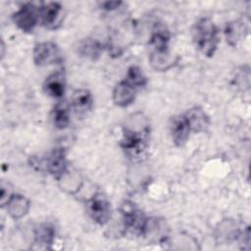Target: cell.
Masks as SVG:
<instances>
[{"instance_id": "cell-9", "label": "cell", "mask_w": 251, "mask_h": 251, "mask_svg": "<svg viewBox=\"0 0 251 251\" xmlns=\"http://www.w3.org/2000/svg\"><path fill=\"white\" fill-rule=\"evenodd\" d=\"M62 5L58 2H49L39 8L42 25L49 29H56L62 22Z\"/></svg>"}, {"instance_id": "cell-3", "label": "cell", "mask_w": 251, "mask_h": 251, "mask_svg": "<svg viewBox=\"0 0 251 251\" xmlns=\"http://www.w3.org/2000/svg\"><path fill=\"white\" fill-rule=\"evenodd\" d=\"M148 134L149 128L147 126L142 128L126 126L123 133L121 146L130 157H138L146 148Z\"/></svg>"}, {"instance_id": "cell-18", "label": "cell", "mask_w": 251, "mask_h": 251, "mask_svg": "<svg viewBox=\"0 0 251 251\" xmlns=\"http://www.w3.org/2000/svg\"><path fill=\"white\" fill-rule=\"evenodd\" d=\"M34 237H35V243L40 244L47 248L54 241L55 228L52 225L48 223L41 224L35 228Z\"/></svg>"}, {"instance_id": "cell-7", "label": "cell", "mask_w": 251, "mask_h": 251, "mask_svg": "<svg viewBox=\"0 0 251 251\" xmlns=\"http://www.w3.org/2000/svg\"><path fill=\"white\" fill-rule=\"evenodd\" d=\"M170 132L172 140L176 146L181 147L186 143L191 129L185 115H176L172 117L170 121Z\"/></svg>"}, {"instance_id": "cell-4", "label": "cell", "mask_w": 251, "mask_h": 251, "mask_svg": "<svg viewBox=\"0 0 251 251\" xmlns=\"http://www.w3.org/2000/svg\"><path fill=\"white\" fill-rule=\"evenodd\" d=\"M86 211L90 218L100 226L107 224L112 214L110 202L102 193H96L87 200Z\"/></svg>"}, {"instance_id": "cell-1", "label": "cell", "mask_w": 251, "mask_h": 251, "mask_svg": "<svg viewBox=\"0 0 251 251\" xmlns=\"http://www.w3.org/2000/svg\"><path fill=\"white\" fill-rule=\"evenodd\" d=\"M192 38L198 50L207 57L215 54L220 41L218 28L210 18H201L193 25Z\"/></svg>"}, {"instance_id": "cell-15", "label": "cell", "mask_w": 251, "mask_h": 251, "mask_svg": "<svg viewBox=\"0 0 251 251\" xmlns=\"http://www.w3.org/2000/svg\"><path fill=\"white\" fill-rule=\"evenodd\" d=\"M29 207V201L21 194H13L6 203V208L9 215L16 220L21 219L26 215Z\"/></svg>"}, {"instance_id": "cell-16", "label": "cell", "mask_w": 251, "mask_h": 251, "mask_svg": "<svg viewBox=\"0 0 251 251\" xmlns=\"http://www.w3.org/2000/svg\"><path fill=\"white\" fill-rule=\"evenodd\" d=\"M77 53L84 58L90 60H96L99 58L102 52V45L99 41L93 38H83L81 39L76 47Z\"/></svg>"}, {"instance_id": "cell-12", "label": "cell", "mask_w": 251, "mask_h": 251, "mask_svg": "<svg viewBox=\"0 0 251 251\" xmlns=\"http://www.w3.org/2000/svg\"><path fill=\"white\" fill-rule=\"evenodd\" d=\"M45 93L53 98H61L66 90V78L62 72H56L48 75L43 83Z\"/></svg>"}, {"instance_id": "cell-2", "label": "cell", "mask_w": 251, "mask_h": 251, "mask_svg": "<svg viewBox=\"0 0 251 251\" xmlns=\"http://www.w3.org/2000/svg\"><path fill=\"white\" fill-rule=\"evenodd\" d=\"M121 213L123 216L124 228L126 232L133 235H144L146 232L148 219L143 212L132 202H125L122 205Z\"/></svg>"}, {"instance_id": "cell-6", "label": "cell", "mask_w": 251, "mask_h": 251, "mask_svg": "<svg viewBox=\"0 0 251 251\" xmlns=\"http://www.w3.org/2000/svg\"><path fill=\"white\" fill-rule=\"evenodd\" d=\"M61 60L60 49L54 42H39L33 49V62L36 66L44 67L56 64Z\"/></svg>"}, {"instance_id": "cell-13", "label": "cell", "mask_w": 251, "mask_h": 251, "mask_svg": "<svg viewBox=\"0 0 251 251\" xmlns=\"http://www.w3.org/2000/svg\"><path fill=\"white\" fill-rule=\"evenodd\" d=\"M72 106L75 113L79 116L87 114L93 106V97L87 89H76L72 96Z\"/></svg>"}, {"instance_id": "cell-21", "label": "cell", "mask_w": 251, "mask_h": 251, "mask_svg": "<svg viewBox=\"0 0 251 251\" xmlns=\"http://www.w3.org/2000/svg\"><path fill=\"white\" fill-rule=\"evenodd\" d=\"M123 3L121 1H107V2H103L101 3V8L103 10H107V11H112L115 10L117 8H119Z\"/></svg>"}, {"instance_id": "cell-20", "label": "cell", "mask_w": 251, "mask_h": 251, "mask_svg": "<svg viewBox=\"0 0 251 251\" xmlns=\"http://www.w3.org/2000/svg\"><path fill=\"white\" fill-rule=\"evenodd\" d=\"M125 79L132 86H134L136 89L144 86L147 82L146 76L144 75L142 70L137 66H131L127 69Z\"/></svg>"}, {"instance_id": "cell-10", "label": "cell", "mask_w": 251, "mask_h": 251, "mask_svg": "<svg viewBox=\"0 0 251 251\" xmlns=\"http://www.w3.org/2000/svg\"><path fill=\"white\" fill-rule=\"evenodd\" d=\"M46 169L54 177L60 178L68 172V165L65 150L62 148L54 149L46 160Z\"/></svg>"}, {"instance_id": "cell-11", "label": "cell", "mask_w": 251, "mask_h": 251, "mask_svg": "<svg viewBox=\"0 0 251 251\" xmlns=\"http://www.w3.org/2000/svg\"><path fill=\"white\" fill-rule=\"evenodd\" d=\"M136 88L126 79L120 81L113 90V101L119 107H127L135 98Z\"/></svg>"}, {"instance_id": "cell-19", "label": "cell", "mask_w": 251, "mask_h": 251, "mask_svg": "<svg viewBox=\"0 0 251 251\" xmlns=\"http://www.w3.org/2000/svg\"><path fill=\"white\" fill-rule=\"evenodd\" d=\"M52 121L56 128L64 129L70 124V112L65 103H57L52 110Z\"/></svg>"}, {"instance_id": "cell-17", "label": "cell", "mask_w": 251, "mask_h": 251, "mask_svg": "<svg viewBox=\"0 0 251 251\" xmlns=\"http://www.w3.org/2000/svg\"><path fill=\"white\" fill-rule=\"evenodd\" d=\"M246 26L244 23L238 21H233L228 24H226L225 28V35L226 38V42L231 45L235 46L237 42L241 39V37L245 35L246 33Z\"/></svg>"}, {"instance_id": "cell-8", "label": "cell", "mask_w": 251, "mask_h": 251, "mask_svg": "<svg viewBox=\"0 0 251 251\" xmlns=\"http://www.w3.org/2000/svg\"><path fill=\"white\" fill-rule=\"evenodd\" d=\"M169 30L164 26H157L152 31L149 39V46L152 48L150 57H161L171 55L169 50Z\"/></svg>"}, {"instance_id": "cell-14", "label": "cell", "mask_w": 251, "mask_h": 251, "mask_svg": "<svg viewBox=\"0 0 251 251\" xmlns=\"http://www.w3.org/2000/svg\"><path fill=\"white\" fill-rule=\"evenodd\" d=\"M188 121L191 131L201 132L205 131L209 126L210 121L206 113L199 107H194L189 109L185 114Z\"/></svg>"}, {"instance_id": "cell-5", "label": "cell", "mask_w": 251, "mask_h": 251, "mask_svg": "<svg viewBox=\"0 0 251 251\" xmlns=\"http://www.w3.org/2000/svg\"><path fill=\"white\" fill-rule=\"evenodd\" d=\"M39 18V9L33 3L24 4L12 16L14 24L24 32L32 31Z\"/></svg>"}]
</instances>
